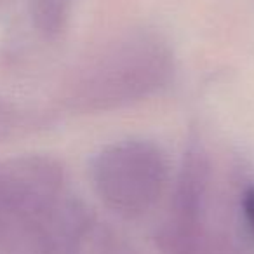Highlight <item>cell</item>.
Returning <instances> with one entry per match:
<instances>
[{"label": "cell", "instance_id": "cell-1", "mask_svg": "<svg viewBox=\"0 0 254 254\" xmlns=\"http://www.w3.org/2000/svg\"><path fill=\"white\" fill-rule=\"evenodd\" d=\"M173 75L174 56L166 40L134 32L106 44L77 71L68 99L78 112H112L152 98Z\"/></svg>", "mask_w": 254, "mask_h": 254}, {"label": "cell", "instance_id": "cell-2", "mask_svg": "<svg viewBox=\"0 0 254 254\" xmlns=\"http://www.w3.org/2000/svg\"><path fill=\"white\" fill-rule=\"evenodd\" d=\"M91 181L108 211L132 221L159 204L169 181V164L153 141L124 139L96 153L91 162Z\"/></svg>", "mask_w": 254, "mask_h": 254}, {"label": "cell", "instance_id": "cell-3", "mask_svg": "<svg viewBox=\"0 0 254 254\" xmlns=\"http://www.w3.org/2000/svg\"><path fill=\"white\" fill-rule=\"evenodd\" d=\"M211 180L207 153L200 146H190L178 169L166 219L157 232L164 254H200L209 233Z\"/></svg>", "mask_w": 254, "mask_h": 254}, {"label": "cell", "instance_id": "cell-4", "mask_svg": "<svg viewBox=\"0 0 254 254\" xmlns=\"http://www.w3.org/2000/svg\"><path fill=\"white\" fill-rule=\"evenodd\" d=\"M237 223L254 249V181L246 183L237 197Z\"/></svg>", "mask_w": 254, "mask_h": 254}, {"label": "cell", "instance_id": "cell-5", "mask_svg": "<svg viewBox=\"0 0 254 254\" xmlns=\"http://www.w3.org/2000/svg\"><path fill=\"white\" fill-rule=\"evenodd\" d=\"M96 254H138L126 237L112 228L96 230Z\"/></svg>", "mask_w": 254, "mask_h": 254}]
</instances>
